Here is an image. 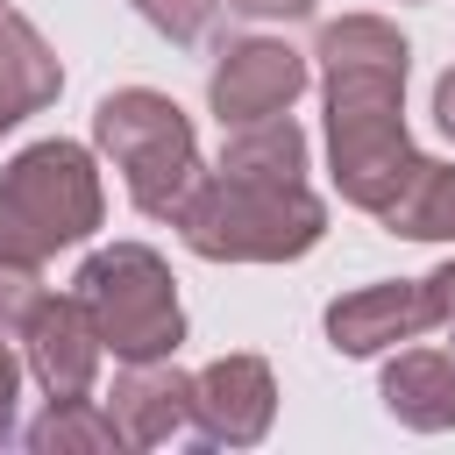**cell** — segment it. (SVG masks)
Listing matches in <instances>:
<instances>
[{
  "mask_svg": "<svg viewBox=\"0 0 455 455\" xmlns=\"http://www.w3.org/2000/svg\"><path fill=\"white\" fill-rule=\"evenodd\" d=\"M377 220H384L391 235H405V242H455V164L419 156L412 178L398 185V199H391Z\"/></svg>",
  "mask_w": 455,
  "mask_h": 455,
  "instance_id": "obj_14",
  "label": "cell"
},
{
  "mask_svg": "<svg viewBox=\"0 0 455 455\" xmlns=\"http://www.w3.org/2000/svg\"><path fill=\"white\" fill-rule=\"evenodd\" d=\"M419 284H427V306H434V327H441V334L455 341V263H441V270H434V277H419Z\"/></svg>",
  "mask_w": 455,
  "mask_h": 455,
  "instance_id": "obj_18",
  "label": "cell"
},
{
  "mask_svg": "<svg viewBox=\"0 0 455 455\" xmlns=\"http://www.w3.org/2000/svg\"><path fill=\"white\" fill-rule=\"evenodd\" d=\"M14 398H21V363H14V348L0 341V441H7V427H14Z\"/></svg>",
  "mask_w": 455,
  "mask_h": 455,
  "instance_id": "obj_20",
  "label": "cell"
},
{
  "mask_svg": "<svg viewBox=\"0 0 455 455\" xmlns=\"http://www.w3.org/2000/svg\"><path fill=\"white\" fill-rule=\"evenodd\" d=\"M135 14H142L156 36H171V43H199V36L213 28L220 0H135Z\"/></svg>",
  "mask_w": 455,
  "mask_h": 455,
  "instance_id": "obj_17",
  "label": "cell"
},
{
  "mask_svg": "<svg viewBox=\"0 0 455 455\" xmlns=\"http://www.w3.org/2000/svg\"><path fill=\"white\" fill-rule=\"evenodd\" d=\"M78 306H85L100 348H114L121 363L178 355V341H185V306H178L171 263L156 249H142V242H114V249L85 256Z\"/></svg>",
  "mask_w": 455,
  "mask_h": 455,
  "instance_id": "obj_5",
  "label": "cell"
},
{
  "mask_svg": "<svg viewBox=\"0 0 455 455\" xmlns=\"http://www.w3.org/2000/svg\"><path fill=\"white\" fill-rule=\"evenodd\" d=\"M107 412L121 427L128 448H164L171 434L192 427V377L171 363V355H149V363H121L114 391H107Z\"/></svg>",
  "mask_w": 455,
  "mask_h": 455,
  "instance_id": "obj_10",
  "label": "cell"
},
{
  "mask_svg": "<svg viewBox=\"0 0 455 455\" xmlns=\"http://www.w3.org/2000/svg\"><path fill=\"white\" fill-rule=\"evenodd\" d=\"M57 92H64V64H57V50L36 36L28 14L0 7V135H7L14 121L43 114Z\"/></svg>",
  "mask_w": 455,
  "mask_h": 455,
  "instance_id": "obj_11",
  "label": "cell"
},
{
  "mask_svg": "<svg viewBox=\"0 0 455 455\" xmlns=\"http://www.w3.org/2000/svg\"><path fill=\"white\" fill-rule=\"evenodd\" d=\"M434 121H441V135H455V71H441V85H434Z\"/></svg>",
  "mask_w": 455,
  "mask_h": 455,
  "instance_id": "obj_21",
  "label": "cell"
},
{
  "mask_svg": "<svg viewBox=\"0 0 455 455\" xmlns=\"http://www.w3.org/2000/svg\"><path fill=\"white\" fill-rule=\"evenodd\" d=\"M107 213L100 171L78 142H28L7 171H0V256L43 263L71 242H85Z\"/></svg>",
  "mask_w": 455,
  "mask_h": 455,
  "instance_id": "obj_4",
  "label": "cell"
},
{
  "mask_svg": "<svg viewBox=\"0 0 455 455\" xmlns=\"http://www.w3.org/2000/svg\"><path fill=\"white\" fill-rule=\"evenodd\" d=\"M0 7H7V0H0Z\"/></svg>",
  "mask_w": 455,
  "mask_h": 455,
  "instance_id": "obj_22",
  "label": "cell"
},
{
  "mask_svg": "<svg viewBox=\"0 0 455 455\" xmlns=\"http://www.w3.org/2000/svg\"><path fill=\"white\" fill-rule=\"evenodd\" d=\"M384 412L412 434H441L455 427V355L448 348H398L384 363Z\"/></svg>",
  "mask_w": 455,
  "mask_h": 455,
  "instance_id": "obj_12",
  "label": "cell"
},
{
  "mask_svg": "<svg viewBox=\"0 0 455 455\" xmlns=\"http://www.w3.org/2000/svg\"><path fill=\"white\" fill-rule=\"evenodd\" d=\"M320 85H327V164L334 192L363 213H384L398 185L412 178L419 149L405 135V36L377 14H341L313 43Z\"/></svg>",
  "mask_w": 455,
  "mask_h": 455,
  "instance_id": "obj_1",
  "label": "cell"
},
{
  "mask_svg": "<svg viewBox=\"0 0 455 455\" xmlns=\"http://www.w3.org/2000/svg\"><path fill=\"white\" fill-rule=\"evenodd\" d=\"M277 419V377L263 355H213L192 377V427L213 448H256Z\"/></svg>",
  "mask_w": 455,
  "mask_h": 455,
  "instance_id": "obj_7",
  "label": "cell"
},
{
  "mask_svg": "<svg viewBox=\"0 0 455 455\" xmlns=\"http://www.w3.org/2000/svg\"><path fill=\"white\" fill-rule=\"evenodd\" d=\"M21 341H28V377L43 384V398H92V377H100V355L107 348H100L78 291L71 299H50L43 291V306L21 327Z\"/></svg>",
  "mask_w": 455,
  "mask_h": 455,
  "instance_id": "obj_9",
  "label": "cell"
},
{
  "mask_svg": "<svg viewBox=\"0 0 455 455\" xmlns=\"http://www.w3.org/2000/svg\"><path fill=\"white\" fill-rule=\"evenodd\" d=\"M92 142L114 156L135 213L149 220H178L185 199L199 192L206 164H199V142H192V121L178 100L149 92V85H121L92 107Z\"/></svg>",
  "mask_w": 455,
  "mask_h": 455,
  "instance_id": "obj_3",
  "label": "cell"
},
{
  "mask_svg": "<svg viewBox=\"0 0 455 455\" xmlns=\"http://www.w3.org/2000/svg\"><path fill=\"white\" fill-rule=\"evenodd\" d=\"M427 327H434L427 284H405V277L341 291V299L327 306V341H334L341 355H384V348H398V341H419Z\"/></svg>",
  "mask_w": 455,
  "mask_h": 455,
  "instance_id": "obj_8",
  "label": "cell"
},
{
  "mask_svg": "<svg viewBox=\"0 0 455 455\" xmlns=\"http://www.w3.org/2000/svg\"><path fill=\"white\" fill-rule=\"evenodd\" d=\"M228 178H256V185H306V135L291 114H270V121H242L220 149Z\"/></svg>",
  "mask_w": 455,
  "mask_h": 455,
  "instance_id": "obj_13",
  "label": "cell"
},
{
  "mask_svg": "<svg viewBox=\"0 0 455 455\" xmlns=\"http://www.w3.org/2000/svg\"><path fill=\"white\" fill-rule=\"evenodd\" d=\"M36 306H43V277H36V263L0 256V334H21V327L36 320Z\"/></svg>",
  "mask_w": 455,
  "mask_h": 455,
  "instance_id": "obj_16",
  "label": "cell"
},
{
  "mask_svg": "<svg viewBox=\"0 0 455 455\" xmlns=\"http://www.w3.org/2000/svg\"><path fill=\"white\" fill-rule=\"evenodd\" d=\"M228 14H249V21H299V14H313V0H228Z\"/></svg>",
  "mask_w": 455,
  "mask_h": 455,
  "instance_id": "obj_19",
  "label": "cell"
},
{
  "mask_svg": "<svg viewBox=\"0 0 455 455\" xmlns=\"http://www.w3.org/2000/svg\"><path fill=\"white\" fill-rule=\"evenodd\" d=\"M28 448L36 455H107V448H128L114 412L92 405V398H50V412L28 427Z\"/></svg>",
  "mask_w": 455,
  "mask_h": 455,
  "instance_id": "obj_15",
  "label": "cell"
},
{
  "mask_svg": "<svg viewBox=\"0 0 455 455\" xmlns=\"http://www.w3.org/2000/svg\"><path fill=\"white\" fill-rule=\"evenodd\" d=\"M299 92H306V57H299L291 43H270V36L228 43L220 64H213V78H206V107L220 114V128L270 121V114H284Z\"/></svg>",
  "mask_w": 455,
  "mask_h": 455,
  "instance_id": "obj_6",
  "label": "cell"
},
{
  "mask_svg": "<svg viewBox=\"0 0 455 455\" xmlns=\"http://www.w3.org/2000/svg\"><path fill=\"white\" fill-rule=\"evenodd\" d=\"M171 228H185V249L206 263H291L327 235V206L306 185H256L213 171Z\"/></svg>",
  "mask_w": 455,
  "mask_h": 455,
  "instance_id": "obj_2",
  "label": "cell"
}]
</instances>
